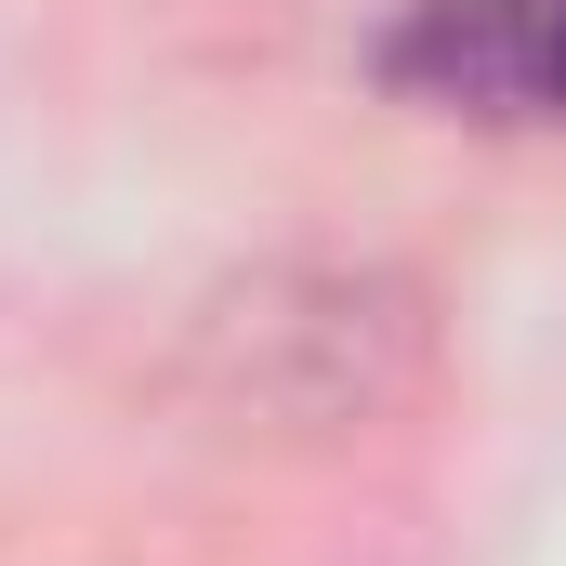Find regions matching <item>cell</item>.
Listing matches in <instances>:
<instances>
[{
	"label": "cell",
	"instance_id": "1",
	"mask_svg": "<svg viewBox=\"0 0 566 566\" xmlns=\"http://www.w3.org/2000/svg\"><path fill=\"white\" fill-rule=\"evenodd\" d=\"M382 80L434 119H566V0H422Z\"/></svg>",
	"mask_w": 566,
	"mask_h": 566
}]
</instances>
